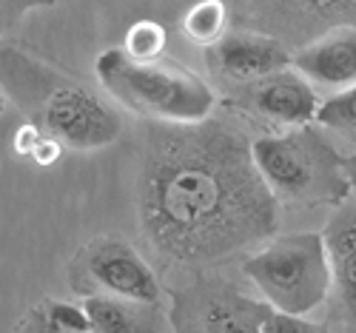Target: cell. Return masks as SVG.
I'll return each mask as SVG.
<instances>
[{
    "label": "cell",
    "instance_id": "17",
    "mask_svg": "<svg viewBox=\"0 0 356 333\" xmlns=\"http://www.w3.org/2000/svg\"><path fill=\"white\" fill-rule=\"evenodd\" d=\"M262 333H334L328 322H311L300 314L271 311L262 325Z\"/></svg>",
    "mask_w": 356,
    "mask_h": 333
},
{
    "label": "cell",
    "instance_id": "9",
    "mask_svg": "<svg viewBox=\"0 0 356 333\" xmlns=\"http://www.w3.org/2000/svg\"><path fill=\"white\" fill-rule=\"evenodd\" d=\"M322 234L334 277L328 325L334 333H356V202H342Z\"/></svg>",
    "mask_w": 356,
    "mask_h": 333
},
{
    "label": "cell",
    "instance_id": "20",
    "mask_svg": "<svg viewBox=\"0 0 356 333\" xmlns=\"http://www.w3.org/2000/svg\"><path fill=\"white\" fill-rule=\"evenodd\" d=\"M345 163H348V174H350V183H353V191H356V154L345 157Z\"/></svg>",
    "mask_w": 356,
    "mask_h": 333
},
{
    "label": "cell",
    "instance_id": "12",
    "mask_svg": "<svg viewBox=\"0 0 356 333\" xmlns=\"http://www.w3.org/2000/svg\"><path fill=\"white\" fill-rule=\"evenodd\" d=\"M92 322V333H174L171 316L160 302L86 296L80 299Z\"/></svg>",
    "mask_w": 356,
    "mask_h": 333
},
{
    "label": "cell",
    "instance_id": "13",
    "mask_svg": "<svg viewBox=\"0 0 356 333\" xmlns=\"http://www.w3.org/2000/svg\"><path fill=\"white\" fill-rule=\"evenodd\" d=\"M228 26V9L222 0H200L183 15V32L188 40L200 46H214L220 38H225Z\"/></svg>",
    "mask_w": 356,
    "mask_h": 333
},
{
    "label": "cell",
    "instance_id": "11",
    "mask_svg": "<svg viewBox=\"0 0 356 333\" xmlns=\"http://www.w3.org/2000/svg\"><path fill=\"white\" fill-rule=\"evenodd\" d=\"M293 69L314 86L342 88L356 86V26H337L293 51Z\"/></svg>",
    "mask_w": 356,
    "mask_h": 333
},
{
    "label": "cell",
    "instance_id": "19",
    "mask_svg": "<svg viewBox=\"0 0 356 333\" xmlns=\"http://www.w3.org/2000/svg\"><path fill=\"white\" fill-rule=\"evenodd\" d=\"M15 333H57V327H54V322L49 316V308H46V299L20 319Z\"/></svg>",
    "mask_w": 356,
    "mask_h": 333
},
{
    "label": "cell",
    "instance_id": "14",
    "mask_svg": "<svg viewBox=\"0 0 356 333\" xmlns=\"http://www.w3.org/2000/svg\"><path fill=\"white\" fill-rule=\"evenodd\" d=\"M314 123L356 140V86H348L342 92L331 95L325 103H319Z\"/></svg>",
    "mask_w": 356,
    "mask_h": 333
},
{
    "label": "cell",
    "instance_id": "15",
    "mask_svg": "<svg viewBox=\"0 0 356 333\" xmlns=\"http://www.w3.org/2000/svg\"><path fill=\"white\" fill-rule=\"evenodd\" d=\"M165 40H168L165 26H160L157 20H137L129 29V32H126L123 51L131 60H140V63H152V60H160L163 57Z\"/></svg>",
    "mask_w": 356,
    "mask_h": 333
},
{
    "label": "cell",
    "instance_id": "10",
    "mask_svg": "<svg viewBox=\"0 0 356 333\" xmlns=\"http://www.w3.org/2000/svg\"><path fill=\"white\" fill-rule=\"evenodd\" d=\"M240 88H243V106L274 120V123L296 129V126H311L316 120V111H319L316 88L293 66Z\"/></svg>",
    "mask_w": 356,
    "mask_h": 333
},
{
    "label": "cell",
    "instance_id": "16",
    "mask_svg": "<svg viewBox=\"0 0 356 333\" xmlns=\"http://www.w3.org/2000/svg\"><path fill=\"white\" fill-rule=\"evenodd\" d=\"M291 15H296L300 29H308V23H331V29L350 26L348 20L356 15V0H296Z\"/></svg>",
    "mask_w": 356,
    "mask_h": 333
},
{
    "label": "cell",
    "instance_id": "3",
    "mask_svg": "<svg viewBox=\"0 0 356 333\" xmlns=\"http://www.w3.org/2000/svg\"><path fill=\"white\" fill-rule=\"evenodd\" d=\"M97 80L123 108L152 123H202L217 108V92L177 60L140 63L123 49H108L95 63Z\"/></svg>",
    "mask_w": 356,
    "mask_h": 333
},
{
    "label": "cell",
    "instance_id": "7",
    "mask_svg": "<svg viewBox=\"0 0 356 333\" xmlns=\"http://www.w3.org/2000/svg\"><path fill=\"white\" fill-rule=\"evenodd\" d=\"M274 308L254 299L234 282L200 274L186 288L171 291V330L174 333H262Z\"/></svg>",
    "mask_w": 356,
    "mask_h": 333
},
{
    "label": "cell",
    "instance_id": "8",
    "mask_svg": "<svg viewBox=\"0 0 356 333\" xmlns=\"http://www.w3.org/2000/svg\"><path fill=\"white\" fill-rule=\"evenodd\" d=\"M205 60H209V69L217 77L234 86H248L293 66V54L285 46V40L254 32H236L220 38L214 46L205 49Z\"/></svg>",
    "mask_w": 356,
    "mask_h": 333
},
{
    "label": "cell",
    "instance_id": "6",
    "mask_svg": "<svg viewBox=\"0 0 356 333\" xmlns=\"http://www.w3.org/2000/svg\"><path fill=\"white\" fill-rule=\"evenodd\" d=\"M69 285L86 296H114L137 302H160L163 288L143 254L117 236H95L69 262Z\"/></svg>",
    "mask_w": 356,
    "mask_h": 333
},
{
    "label": "cell",
    "instance_id": "18",
    "mask_svg": "<svg viewBox=\"0 0 356 333\" xmlns=\"http://www.w3.org/2000/svg\"><path fill=\"white\" fill-rule=\"evenodd\" d=\"M51 6H57V0H0V26H3V32H9L29 12Z\"/></svg>",
    "mask_w": 356,
    "mask_h": 333
},
{
    "label": "cell",
    "instance_id": "5",
    "mask_svg": "<svg viewBox=\"0 0 356 333\" xmlns=\"http://www.w3.org/2000/svg\"><path fill=\"white\" fill-rule=\"evenodd\" d=\"M243 274L274 311L308 316L331 296V257L325 234H285L243 262Z\"/></svg>",
    "mask_w": 356,
    "mask_h": 333
},
{
    "label": "cell",
    "instance_id": "4",
    "mask_svg": "<svg viewBox=\"0 0 356 333\" xmlns=\"http://www.w3.org/2000/svg\"><path fill=\"white\" fill-rule=\"evenodd\" d=\"M251 151L262 179L280 202L339 208L353 194L345 157L314 126L257 137Z\"/></svg>",
    "mask_w": 356,
    "mask_h": 333
},
{
    "label": "cell",
    "instance_id": "1",
    "mask_svg": "<svg viewBox=\"0 0 356 333\" xmlns=\"http://www.w3.org/2000/svg\"><path fill=\"white\" fill-rule=\"evenodd\" d=\"M251 143L214 114L202 123H148L137 211L157 259L205 274L274 236L280 200Z\"/></svg>",
    "mask_w": 356,
    "mask_h": 333
},
{
    "label": "cell",
    "instance_id": "2",
    "mask_svg": "<svg viewBox=\"0 0 356 333\" xmlns=\"http://www.w3.org/2000/svg\"><path fill=\"white\" fill-rule=\"evenodd\" d=\"M0 83L12 106L46 137L74 151H97L120 140L123 114L100 92L15 46L0 51Z\"/></svg>",
    "mask_w": 356,
    "mask_h": 333
}]
</instances>
